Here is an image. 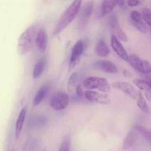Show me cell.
<instances>
[{"instance_id":"obj_1","label":"cell","mask_w":151,"mask_h":151,"mask_svg":"<svg viewBox=\"0 0 151 151\" xmlns=\"http://www.w3.org/2000/svg\"><path fill=\"white\" fill-rule=\"evenodd\" d=\"M83 0H74L60 16L54 30V35H58L63 32L75 19L81 10Z\"/></svg>"},{"instance_id":"obj_17","label":"cell","mask_w":151,"mask_h":151,"mask_svg":"<svg viewBox=\"0 0 151 151\" xmlns=\"http://www.w3.org/2000/svg\"><path fill=\"white\" fill-rule=\"evenodd\" d=\"M117 4V0H103L101 8L102 17L107 16L108 14L111 13Z\"/></svg>"},{"instance_id":"obj_18","label":"cell","mask_w":151,"mask_h":151,"mask_svg":"<svg viewBox=\"0 0 151 151\" xmlns=\"http://www.w3.org/2000/svg\"><path fill=\"white\" fill-rule=\"evenodd\" d=\"M95 53L100 58H106L110 53V50L103 39H100L95 47Z\"/></svg>"},{"instance_id":"obj_20","label":"cell","mask_w":151,"mask_h":151,"mask_svg":"<svg viewBox=\"0 0 151 151\" xmlns=\"http://www.w3.org/2000/svg\"><path fill=\"white\" fill-rule=\"evenodd\" d=\"M46 63H47V61H46L45 58H41L37 61L33 68V71H32L33 79H38L41 76L46 66Z\"/></svg>"},{"instance_id":"obj_2","label":"cell","mask_w":151,"mask_h":151,"mask_svg":"<svg viewBox=\"0 0 151 151\" xmlns=\"http://www.w3.org/2000/svg\"><path fill=\"white\" fill-rule=\"evenodd\" d=\"M36 27L35 26H30L25 29L18 40L17 51L20 56H24L27 54L35 43L36 36Z\"/></svg>"},{"instance_id":"obj_22","label":"cell","mask_w":151,"mask_h":151,"mask_svg":"<svg viewBox=\"0 0 151 151\" xmlns=\"http://www.w3.org/2000/svg\"><path fill=\"white\" fill-rule=\"evenodd\" d=\"M79 77L77 72H74L70 75L67 82V89L69 92H73L76 89L77 86L78 85Z\"/></svg>"},{"instance_id":"obj_7","label":"cell","mask_w":151,"mask_h":151,"mask_svg":"<svg viewBox=\"0 0 151 151\" xmlns=\"http://www.w3.org/2000/svg\"><path fill=\"white\" fill-rule=\"evenodd\" d=\"M84 97L89 102L93 103H97L101 105L110 104L111 100L106 93H100L92 90H87L84 92Z\"/></svg>"},{"instance_id":"obj_16","label":"cell","mask_w":151,"mask_h":151,"mask_svg":"<svg viewBox=\"0 0 151 151\" xmlns=\"http://www.w3.org/2000/svg\"><path fill=\"white\" fill-rule=\"evenodd\" d=\"M27 114V108L24 107L19 112V116H18L16 122V126H15V137L16 139L19 138L22 133V129H23L24 123L25 118H26Z\"/></svg>"},{"instance_id":"obj_8","label":"cell","mask_w":151,"mask_h":151,"mask_svg":"<svg viewBox=\"0 0 151 151\" xmlns=\"http://www.w3.org/2000/svg\"><path fill=\"white\" fill-rule=\"evenodd\" d=\"M111 86L114 88L122 91L125 94L129 96L133 100H135V99L137 100V96H138V91L136 89L135 87L132 84L128 82H124V81H116V82L113 83Z\"/></svg>"},{"instance_id":"obj_13","label":"cell","mask_w":151,"mask_h":151,"mask_svg":"<svg viewBox=\"0 0 151 151\" xmlns=\"http://www.w3.org/2000/svg\"><path fill=\"white\" fill-rule=\"evenodd\" d=\"M47 44H48V37H47V32L44 28H40L37 31L36 36H35V46L40 52H44L47 50Z\"/></svg>"},{"instance_id":"obj_29","label":"cell","mask_w":151,"mask_h":151,"mask_svg":"<svg viewBox=\"0 0 151 151\" xmlns=\"http://www.w3.org/2000/svg\"><path fill=\"white\" fill-rule=\"evenodd\" d=\"M75 91H76V94L79 97H83L84 96V92L83 90L82 85H81V84H78V85L77 86Z\"/></svg>"},{"instance_id":"obj_35","label":"cell","mask_w":151,"mask_h":151,"mask_svg":"<svg viewBox=\"0 0 151 151\" xmlns=\"http://www.w3.org/2000/svg\"><path fill=\"white\" fill-rule=\"evenodd\" d=\"M150 34H151V28H150Z\"/></svg>"},{"instance_id":"obj_15","label":"cell","mask_w":151,"mask_h":151,"mask_svg":"<svg viewBox=\"0 0 151 151\" xmlns=\"http://www.w3.org/2000/svg\"><path fill=\"white\" fill-rule=\"evenodd\" d=\"M139 139V132L135 129L132 128L129 132L127 134L125 139H124L123 144H122V149L125 150H129L137 143Z\"/></svg>"},{"instance_id":"obj_26","label":"cell","mask_w":151,"mask_h":151,"mask_svg":"<svg viewBox=\"0 0 151 151\" xmlns=\"http://www.w3.org/2000/svg\"><path fill=\"white\" fill-rule=\"evenodd\" d=\"M59 151H70V139L69 137H66L63 140Z\"/></svg>"},{"instance_id":"obj_6","label":"cell","mask_w":151,"mask_h":151,"mask_svg":"<svg viewBox=\"0 0 151 151\" xmlns=\"http://www.w3.org/2000/svg\"><path fill=\"white\" fill-rule=\"evenodd\" d=\"M69 103V97L64 92H58L52 97L50 106L55 111H63L67 108Z\"/></svg>"},{"instance_id":"obj_30","label":"cell","mask_w":151,"mask_h":151,"mask_svg":"<svg viewBox=\"0 0 151 151\" xmlns=\"http://www.w3.org/2000/svg\"><path fill=\"white\" fill-rule=\"evenodd\" d=\"M144 91H145V96L146 99L151 102V86H150L149 87H147Z\"/></svg>"},{"instance_id":"obj_28","label":"cell","mask_w":151,"mask_h":151,"mask_svg":"<svg viewBox=\"0 0 151 151\" xmlns=\"http://www.w3.org/2000/svg\"><path fill=\"white\" fill-rule=\"evenodd\" d=\"M144 2V0H128V4L131 7L141 5Z\"/></svg>"},{"instance_id":"obj_3","label":"cell","mask_w":151,"mask_h":151,"mask_svg":"<svg viewBox=\"0 0 151 151\" xmlns=\"http://www.w3.org/2000/svg\"><path fill=\"white\" fill-rule=\"evenodd\" d=\"M83 86L89 90L97 89L103 93L111 92V86L107 80L100 77H88L86 78Z\"/></svg>"},{"instance_id":"obj_19","label":"cell","mask_w":151,"mask_h":151,"mask_svg":"<svg viewBox=\"0 0 151 151\" xmlns=\"http://www.w3.org/2000/svg\"><path fill=\"white\" fill-rule=\"evenodd\" d=\"M49 89H50V86L47 85V84L44 85L38 89L35 97H34L33 101H32V104H33L34 106H38L43 101L44 97H46V95L48 93Z\"/></svg>"},{"instance_id":"obj_23","label":"cell","mask_w":151,"mask_h":151,"mask_svg":"<svg viewBox=\"0 0 151 151\" xmlns=\"http://www.w3.org/2000/svg\"><path fill=\"white\" fill-rule=\"evenodd\" d=\"M134 128L138 131L139 134H141L150 144H151V130L139 125H135Z\"/></svg>"},{"instance_id":"obj_9","label":"cell","mask_w":151,"mask_h":151,"mask_svg":"<svg viewBox=\"0 0 151 151\" xmlns=\"http://www.w3.org/2000/svg\"><path fill=\"white\" fill-rule=\"evenodd\" d=\"M108 22H109V27L113 32L114 35H116L121 41L127 42L128 41V36L121 28L117 16L116 15H112V16H109Z\"/></svg>"},{"instance_id":"obj_25","label":"cell","mask_w":151,"mask_h":151,"mask_svg":"<svg viewBox=\"0 0 151 151\" xmlns=\"http://www.w3.org/2000/svg\"><path fill=\"white\" fill-rule=\"evenodd\" d=\"M142 15L145 22L151 28V10L148 8H143L142 10Z\"/></svg>"},{"instance_id":"obj_10","label":"cell","mask_w":151,"mask_h":151,"mask_svg":"<svg viewBox=\"0 0 151 151\" xmlns=\"http://www.w3.org/2000/svg\"><path fill=\"white\" fill-rule=\"evenodd\" d=\"M130 23L139 32L142 33H147V28L146 26L145 21L143 19L142 15L137 10H133L131 11L130 15Z\"/></svg>"},{"instance_id":"obj_33","label":"cell","mask_w":151,"mask_h":151,"mask_svg":"<svg viewBox=\"0 0 151 151\" xmlns=\"http://www.w3.org/2000/svg\"><path fill=\"white\" fill-rule=\"evenodd\" d=\"M117 1H118V4H119L120 7L123 6L124 4H125V0H117Z\"/></svg>"},{"instance_id":"obj_32","label":"cell","mask_w":151,"mask_h":151,"mask_svg":"<svg viewBox=\"0 0 151 151\" xmlns=\"http://www.w3.org/2000/svg\"><path fill=\"white\" fill-rule=\"evenodd\" d=\"M145 79L151 86V74H149V75H145Z\"/></svg>"},{"instance_id":"obj_14","label":"cell","mask_w":151,"mask_h":151,"mask_svg":"<svg viewBox=\"0 0 151 151\" xmlns=\"http://www.w3.org/2000/svg\"><path fill=\"white\" fill-rule=\"evenodd\" d=\"M93 7H94V3L91 1L87 2L83 7L79 17V23L81 27L86 26L88 19H89L90 16L92 13Z\"/></svg>"},{"instance_id":"obj_12","label":"cell","mask_w":151,"mask_h":151,"mask_svg":"<svg viewBox=\"0 0 151 151\" xmlns=\"http://www.w3.org/2000/svg\"><path fill=\"white\" fill-rule=\"evenodd\" d=\"M94 66L97 69L109 74L118 73V68L113 62L108 60H100L94 63Z\"/></svg>"},{"instance_id":"obj_11","label":"cell","mask_w":151,"mask_h":151,"mask_svg":"<svg viewBox=\"0 0 151 151\" xmlns=\"http://www.w3.org/2000/svg\"><path fill=\"white\" fill-rule=\"evenodd\" d=\"M111 48L113 49L114 52L116 53L122 60H125V62H128L129 55L128 54L126 50H125V47H123L122 43L120 42L119 38H118L116 35H114V34L111 35Z\"/></svg>"},{"instance_id":"obj_27","label":"cell","mask_w":151,"mask_h":151,"mask_svg":"<svg viewBox=\"0 0 151 151\" xmlns=\"http://www.w3.org/2000/svg\"><path fill=\"white\" fill-rule=\"evenodd\" d=\"M47 122V119L44 116H39L35 119L34 121V125H36L38 126H42V125H45Z\"/></svg>"},{"instance_id":"obj_34","label":"cell","mask_w":151,"mask_h":151,"mask_svg":"<svg viewBox=\"0 0 151 151\" xmlns=\"http://www.w3.org/2000/svg\"><path fill=\"white\" fill-rule=\"evenodd\" d=\"M41 151H47L46 150H41Z\"/></svg>"},{"instance_id":"obj_31","label":"cell","mask_w":151,"mask_h":151,"mask_svg":"<svg viewBox=\"0 0 151 151\" xmlns=\"http://www.w3.org/2000/svg\"><path fill=\"white\" fill-rule=\"evenodd\" d=\"M122 74H123L124 77H125V78H131L133 77L132 74H131L129 71L127 70V69H123V71H122Z\"/></svg>"},{"instance_id":"obj_21","label":"cell","mask_w":151,"mask_h":151,"mask_svg":"<svg viewBox=\"0 0 151 151\" xmlns=\"http://www.w3.org/2000/svg\"><path fill=\"white\" fill-rule=\"evenodd\" d=\"M137 104L138 106L139 109L145 114H148L149 113V107L147 106V101H146L144 95L141 91H138V96L137 98Z\"/></svg>"},{"instance_id":"obj_4","label":"cell","mask_w":151,"mask_h":151,"mask_svg":"<svg viewBox=\"0 0 151 151\" xmlns=\"http://www.w3.org/2000/svg\"><path fill=\"white\" fill-rule=\"evenodd\" d=\"M128 63L131 65L133 69L143 75L151 74V63L147 60L141 59L137 55H129Z\"/></svg>"},{"instance_id":"obj_5","label":"cell","mask_w":151,"mask_h":151,"mask_svg":"<svg viewBox=\"0 0 151 151\" xmlns=\"http://www.w3.org/2000/svg\"><path fill=\"white\" fill-rule=\"evenodd\" d=\"M84 50H85V46H84L83 41L78 40L74 45L72 53H71L69 64V71H72L76 67V66L80 62L81 56L83 55Z\"/></svg>"},{"instance_id":"obj_24","label":"cell","mask_w":151,"mask_h":151,"mask_svg":"<svg viewBox=\"0 0 151 151\" xmlns=\"http://www.w3.org/2000/svg\"><path fill=\"white\" fill-rule=\"evenodd\" d=\"M134 83L135 84L136 86L140 90V91H145L147 87L150 86V83L147 82L146 80H141V79H135L134 80Z\"/></svg>"}]
</instances>
